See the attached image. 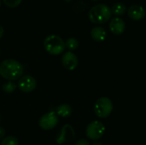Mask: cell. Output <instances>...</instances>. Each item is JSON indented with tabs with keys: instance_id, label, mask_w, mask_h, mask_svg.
I'll return each mask as SVG.
<instances>
[{
	"instance_id": "1",
	"label": "cell",
	"mask_w": 146,
	"mask_h": 145,
	"mask_svg": "<svg viewBox=\"0 0 146 145\" xmlns=\"http://www.w3.org/2000/svg\"><path fill=\"white\" fill-rule=\"evenodd\" d=\"M23 66L15 59H6L0 62V75L6 80L15 81L23 74Z\"/></svg>"
},
{
	"instance_id": "2",
	"label": "cell",
	"mask_w": 146,
	"mask_h": 145,
	"mask_svg": "<svg viewBox=\"0 0 146 145\" xmlns=\"http://www.w3.org/2000/svg\"><path fill=\"white\" fill-rule=\"evenodd\" d=\"M112 16L111 9L104 4L98 3L91 8L88 13L89 20L92 23L94 24H104L106 21H110Z\"/></svg>"
},
{
	"instance_id": "3",
	"label": "cell",
	"mask_w": 146,
	"mask_h": 145,
	"mask_svg": "<svg viewBox=\"0 0 146 145\" xmlns=\"http://www.w3.org/2000/svg\"><path fill=\"white\" fill-rule=\"evenodd\" d=\"M44 47L45 50L52 56L61 55L66 48L63 39L60 36L56 34L48 35L44 38Z\"/></svg>"
},
{
	"instance_id": "4",
	"label": "cell",
	"mask_w": 146,
	"mask_h": 145,
	"mask_svg": "<svg viewBox=\"0 0 146 145\" xmlns=\"http://www.w3.org/2000/svg\"><path fill=\"white\" fill-rule=\"evenodd\" d=\"M113 111V103L107 97L98 98L94 104V113L101 119L109 117Z\"/></svg>"
},
{
	"instance_id": "5",
	"label": "cell",
	"mask_w": 146,
	"mask_h": 145,
	"mask_svg": "<svg viewBox=\"0 0 146 145\" xmlns=\"http://www.w3.org/2000/svg\"><path fill=\"white\" fill-rule=\"evenodd\" d=\"M105 132V126L104 125L98 121H92L86 129V137L92 140L97 141L100 139Z\"/></svg>"
},
{
	"instance_id": "6",
	"label": "cell",
	"mask_w": 146,
	"mask_h": 145,
	"mask_svg": "<svg viewBox=\"0 0 146 145\" xmlns=\"http://www.w3.org/2000/svg\"><path fill=\"white\" fill-rule=\"evenodd\" d=\"M58 115L55 112H49L44 114L38 120V126L45 131H49L56 127L58 124Z\"/></svg>"
},
{
	"instance_id": "7",
	"label": "cell",
	"mask_w": 146,
	"mask_h": 145,
	"mask_svg": "<svg viewBox=\"0 0 146 145\" xmlns=\"http://www.w3.org/2000/svg\"><path fill=\"white\" fill-rule=\"evenodd\" d=\"M75 132L73 126L69 124H66L61 129L56 141L58 144H62L65 143L73 142L75 139Z\"/></svg>"
},
{
	"instance_id": "8",
	"label": "cell",
	"mask_w": 146,
	"mask_h": 145,
	"mask_svg": "<svg viewBox=\"0 0 146 145\" xmlns=\"http://www.w3.org/2000/svg\"><path fill=\"white\" fill-rule=\"evenodd\" d=\"M17 86L21 91L25 93H29L35 90L37 86V81L31 75H24L18 79Z\"/></svg>"
},
{
	"instance_id": "9",
	"label": "cell",
	"mask_w": 146,
	"mask_h": 145,
	"mask_svg": "<svg viewBox=\"0 0 146 145\" xmlns=\"http://www.w3.org/2000/svg\"><path fill=\"white\" fill-rule=\"evenodd\" d=\"M62 64L67 70L73 71L78 67L79 59L74 53L69 50L62 56Z\"/></svg>"
},
{
	"instance_id": "10",
	"label": "cell",
	"mask_w": 146,
	"mask_h": 145,
	"mask_svg": "<svg viewBox=\"0 0 146 145\" xmlns=\"http://www.w3.org/2000/svg\"><path fill=\"white\" fill-rule=\"evenodd\" d=\"M126 29L125 21L119 16H115L110 20V30L114 35H121Z\"/></svg>"
},
{
	"instance_id": "11",
	"label": "cell",
	"mask_w": 146,
	"mask_h": 145,
	"mask_svg": "<svg viewBox=\"0 0 146 145\" xmlns=\"http://www.w3.org/2000/svg\"><path fill=\"white\" fill-rule=\"evenodd\" d=\"M127 15H128L129 18L133 21H140L145 17L146 12L143 6L134 4L128 8Z\"/></svg>"
},
{
	"instance_id": "12",
	"label": "cell",
	"mask_w": 146,
	"mask_h": 145,
	"mask_svg": "<svg viewBox=\"0 0 146 145\" xmlns=\"http://www.w3.org/2000/svg\"><path fill=\"white\" fill-rule=\"evenodd\" d=\"M91 37L96 42H103L107 37L106 30L102 26H95L91 30Z\"/></svg>"
},
{
	"instance_id": "13",
	"label": "cell",
	"mask_w": 146,
	"mask_h": 145,
	"mask_svg": "<svg viewBox=\"0 0 146 145\" xmlns=\"http://www.w3.org/2000/svg\"><path fill=\"white\" fill-rule=\"evenodd\" d=\"M73 109L69 104H61L56 108V114L58 116L62 117V118H67L69 117L72 115Z\"/></svg>"
},
{
	"instance_id": "14",
	"label": "cell",
	"mask_w": 146,
	"mask_h": 145,
	"mask_svg": "<svg viewBox=\"0 0 146 145\" xmlns=\"http://www.w3.org/2000/svg\"><path fill=\"white\" fill-rule=\"evenodd\" d=\"M111 10H112V14L113 15H115V16H119L120 17V16H122V15H125V13L127 11V7H126V5L123 3L117 2V3H115L113 5Z\"/></svg>"
},
{
	"instance_id": "15",
	"label": "cell",
	"mask_w": 146,
	"mask_h": 145,
	"mask_svg": "<svg viewBox=\"0 0 146 145\" xmlns=\"http://www.w3.org/2000/svg\"><path fill=\"white\" fill-rule=\"evenodd\" d=\"M17 85L15 83H14L13 81H10V80H8L7 82L3 83V85H2V90L4 93H8V94H10L12 92H14L16 88H17Z\"/></svg>"
},
{
	"instance_id": "16",
	"label": "cell",
	"mask_w": 146,
	"mask_h": 145,
	"mask_svg": "<svg viewBox=\"0 0 146 145\" xmlns=\"http://www.w3.org/2000/svg\"><path fill=\"white\" fill-rule=\"evenodd\" d=\"M65 46L70 51L75 50L79 47V41L75 38H68L65 41Z\"/></svg>"
},
{
	"instance_id": "17",
	"label": "cell",
	"mask_w": 146,
	"mask_h": 145,
	"mask_svg": "<svg viewBox=\"0 0 146 145\" xmlns=\"http://www.w3.org/2000/svg\"><path fill=\"white\" fill-rule=\"evenodd\" d=\"M0 145H19V140L15 136H7L2 139Z\"/></svg>"
},
{
	"instance_id": "18",
	"label": "cell",
	"mask_w": 146,
	"mask_h": 145,
	"mask_svg": "<svg viewBox=\"0 0 146 145\" xmlns=\"http://www.w3.org/2000/svg\"><path fill=\"white\" fill-rule=\"evenodd\" d=\"M22 0H3V3L9 8H16L18 7Z\"/></svg>"
},
{
	"instance_id": "19",
	"label": "cell",
	"mask_w": 146,
	"mask_h": 145,
	"mask_svg": "<svg viewBox=\"0 0 146 145\" xmlns=\"http://www.w3.org/2000/svg\"><path fill=\"white\" fill-rule=\"evenodd\" d=\"M74 145H91V144L88 140L82 138V139H79L78 141H76Z\"/></svg>"
},
{
	"instance_id": "20",
	"label": "cell",
	"mask_w": 146,
	"mask_h": 145,
	"mask_svg": "<svg viewBox=\"0 0 146 145\" xmlns=\"http://www.w3.org/2000/svg\"><path fill=\"white\" fill-rule=\"evenodd\" d=\"M5 135H6V131H5V129H4L3 127L0 126V140L3 139V138H4Z\"/></svg>"
},
{
	"instance_id": "21",
	"label": "cell",
	"mask_w": 146,
	"mask_h": 145,
	"mask_svg": "<svg viewBox=\"0 0 146 145\" xmlns=\"http://www.w3.org/2000/svg\"><path fill=\"white\" fill-rule=\"evenodd\" d=\"M3 34H4V29H3V27L0 25V38L3 36Z\"/></svg>"
},
{
	"instance_id": "22",
	"label": "cell",
	"mask_w": 146,
	"mask_h": 145,
	"mask_svg": "<svg viewBox=\"0 0 146 145\" xmlns=\"http://www.w3.org/2000/svg\"><path fill=\"white\" fill-rule=\"evenodd\" d=\"M92 145H102V144H101L100 142H95Z\"/></svg>"
},
{
	"instance_id": "23",
	"label": "cell",
	"mask_w": 146,
	"mask_h": 145,
	"mask_svg": "<svg viewBox=\"0 0 146 145\" xmlns=\"http://www.w3.org/2000/svg\"><path fill=\"white\" fill-rule=\"evenodd\" d=\"M92 1H93V2H98V1H99V0H92Z\"/></svg>"
},
{
	"instance_id": "24",
	"label": "cell",
	"mask_w": 146,
	"mask_h": 145,
	"mask_svg": "<svg viewBox=\"0 0 146 145\" xmlns=\"http://www.w3.org/2000/svg\"><path fill=\"white\" fill-rule=\"evenodd\" d=\"M67 2H69V1H71V0H66Z\"/></svg>"
},
{
	"instance_id": "25",
	"label": "cell",
	"mask_w": 146,
	"mask_h": 145,
	"mask_svg": "<svg viewBox=\"0 0 146 145\" xmlns=\"http://www.w3.org/2000/svg\"><path fill=\"white\" fill-rule=\"evenodd\" d=\"M0 6H1V0H0Z\"/></svg>"
},
{
	"instance_id": "26",
	"label": "cell",
	"mask_w": 146,
	"mask_h": 145,
	"mask_svg": "<svg viewBox=\"0 0 146 145\" xmlns=\"http://www.w3.org/2000/svg\"><path fill=\"white\" fill-rule=\"evenodd\" d=\"M0 120H1V115H0Z\"/></svg>"
}]
</instances>
